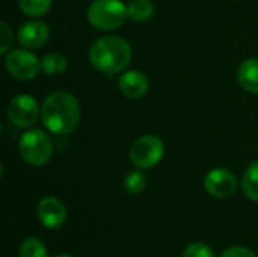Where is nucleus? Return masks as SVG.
I'll return each mask as SVG.
<instances>
[{"mask_svg": "<svg viewBox=\"0 0 258 257\" xmlns=\"http://www.w3.org/2000/svg\"><path fill=\"white\" fill-rule=\"evenodd\" d=\"M41 120L51 133L68 135L80 121L79 101L70 92L56 91L45 97L41 108Z\"/></svg>", "mask_w": 258, "mask_h": 257, "instance_id": "f257e3e1", "label": "nucleus"}, {"mask_svg": "<svg viewBox=\"0 0 258 257\" xmlns=\"http://www.w3.org/2000/svg\"><path fill=\"white\" fill-rule=\"evenodd\" d=\"M130 58V45L119 36H103L89 48V61L92 67L109 76L122 71L128 65Z\"/></svg>", "mask_w": 258, "mask_h": 257, "instance_id": "f03ea898", "label": "nucleus"}, {"mask_svg": "<svg viewBox=\"0 0 258 257\" xmlns=\"http://www.w3.org/2000/svg\"><path fill=\"white\" fill-rule=\"evenodd\" d=\"M18 150L24 162L33 167H42L53 156V142L45 132L30 129L21 135Z\"/></svg>", "mask_w": 258, "mask_h": 257, "instance_id": "7ed1b4c3", "label": "nucleus"}, {"mask_svg": "<svg viewBox=\"0 0 258 257\" xmlns=\"http://www.w3.org/2000/svg\"><path fill=\"white\" fill-rule=\"evenodd\" d=\"M127 17V6L121 0H94L88 8V20L98 30H115Z\"/></svg>", "mask_w": 258, "mask_h": 257, "instance_id": "20e7f679", "label": "nucleus"}, {"mask_svg": "<svg viewBox=\"0 0 258 257\" xmlns=\"http://www.w3.org/2000/svg\"><path fill=\"white\" fill-rule=\"evenodd\" d=\"M165 155V145L162 139L153 135H145L138 138L130 147V161L139 170L153 168L157 165Z\"/></svg>", "mask_w": 258, "mask_h": 257, "instance_id": "39448f33", "label": "nucleus"}, {"mask_svg": "<svg viewBox=\"0 0 258 257\" xmlns=\"http://www.w3.org/2000/svg\"><path fill=\"white\" fill-rule=\"evenodd\" d=\"M39 105L29 94L15 95L8 105V118L17 127H32L39 117Z\"/></svg>", "mask_w": 258, "mask_h": 257, "instance_id": "423d86ee", "label": "nucleus"}, {"mask_svg": "<svg viewBox=\"0 0 258 257\" xmlns=\"http://www.w3.org/2000/svg\"><path fill=\"white\" fill-rule=\"evenodd\" d=\"M5 65L8 73L18 80H32L38 76L41 62L38 58L27 50H11L6 55Z\"/></svg>", "mask_w": 258, "mask_h": 257, "instance_id": "0eeeda50", "label": "nucleus"}, {"mask_svg": "<svg viewBox=\"0 0 258 257\" xmlns=\"http://www.w3.org/2000/svg\"><path fill=\"white\" fill-rule=\"evenodd\" d=\"M204 188L215 198H227L237 189V179L225 168H215L204 177Z\"/></svg>", "mask_w": 258, "mask_h": 257, "instance_id": "6e6552de", "label": "nucleus"}, {"mask_svg": "<svg viewBox=\"0 0 258 257\" xmlns=\"http://www.w3.org/2000/svg\"><path fill=\"white\" fill-rule=\"evenodd\" d=\"M36 215L41 224L47 229H59L67 221V209L56 197H44L36 208Z\"/></svg>", "mask_w": 258, "mask_h": 257, "instance_id": "1a4fd4ad", "label": "nucleus"}, {"mask_svg": "<svg viewBox=\"0 0 258 257\" xmlns=\"http://www.w3.org/2000/svg\"><path fill=\"white\" fill-rule=\"evenodd\" d=\"M50 38V30L45 23L32 20L24 23L18 30V41L26 48H39Z\"/></svg>", "mask_w": 258, "mask_h": 257, "instance_id": "9d476101", "label": "nucleus"}, {"mask_svg": "<svg viewBox=\"0 0 258 257\" xmlns=\"http://www.w3.org/2000/svg\"><path fill=\"white\" fill-rule=\"evenodd\" d=\"M118 85H119V91L128 98H141L148 92L150 88L148 77L138 70H130L122 73L118 80Z\"/></svg>", "mask_w": 258, "mask_h": 257, "instance_id": "9b49d317", "label": "nucleus"}, {"mask_svg": "<svg viewBox=\"0 0 258 257\" xmlns=\"http://www.w3.org/2000/svg\"><path fill=\"white\" fill-rule=\"evenodd\" d=\"M237 80L242 85L243 89L258 94V59L252 58L245 61L239 71H237Z\"/></svg>", "mask_w": 258, "mask_h": 257, "instance_id": "f8f14e48", "label": "nucleus"}, {"mask_svg": "<svg viewBox=\"0 0 258 257\" xmlns=\"http://www.w3.org/2000/svg\"><path fill=\"white\" fill-rule=\"evenodd\" d=\"M154 5L150 0H132L127 5V17L132 21L142 23L153 17Z\"/></svg>", "mask_w": 258, "mask_h": 257, "instance_id": "ddd939ff", "label": "nucleus"}, {"mask_svg": "<svg viewBox=\"0 0 258 257\" xmlns=\"http://www.w3.org/2000/svg\"><path fill=\"white\" fill-rule=\"evenodd\" d=\"M242 189L249 200L258 201V161L252 162L245 171L242 179Z\"/></svg>", "mask_w": 258, "mask_h": 257, "instance_id": "4468645a", "label": "nucleus"}, {"mask_svg": "<svg viewBox=\"0 0 258 257\" xmlns=\"http://www.w3.org/2000/svg\"><path fill=\"white\" fill-rule=\"evenodd\" d=\"M68 67L67 58L60 53H48L41 61V70L48 76L62 74Z\"/></svg>", "mask_w": 258, "mask_h": 257, "instance_id": "2eb2a0df", "label": "nucleus"}, {"mask_svg": "<svg viewBox=\"0 0 258 257\" xmlns=\"http://www.w3.org/2000/svg\"><path fill=\"white\" fill-rule=\"evenodd\" d=\"M20 257H47L48 251L45 244L38 238H27L20 244Z\"/></svg>", "mask_w": 258, "mask_h": 257, "instance_id": "dca6fc26", "label": "nucleus"}, {"mask_svg": "<svg viewBox=\"0 0 258 257\" xmlns=\"http://www.w3.org/2000/svg\"><path fill=\"white\" fill-rule=\"evenodd\" d=\"M20 9L29 17H42L48 12L51 0H18Z\"/></svg>", "mask_w": 258, "mask_h": 257, "instance_id": "f3484780", "label": "nucleus"}, {"mask_svg": "<svg viewBox=\"0 0 258 257\" xmlns=\"http://www.w3.org/2000/svg\"><path fill=\"white\" fill-rule=\"evenodd\" d=\"M124 188L130 195H139L147 188V177L142 171H130L124 179Z\"/></svg>", "mask_w": 258, "mask_h": 257, "instance_id": "a211bd4d", "label": "nucleus"}, {"mask_svg": "<svg viewBox=\"0 0 258 257\" xmlns=\"http://www.w3.org/2000/svg\"><path fill=\"white\" fill-rule=\"evenodd\" d=\"M183 257H216L215 251L204 242H194L186 247Z\"/></svg>", "mask_w": 258, "mask_h": 257, "instance_id": "6ab92c4d", "label": "nucleus"}, {"mask_svg": "<svg viewBox=\"0 0 258 257\" xmlns=\"http://www.w3.org/2000/svg\"><path fill=\"white\" fill-rule=\"evenodd\" d=\"M0 27H2V47H0V53L3 55L12 45V30L9 29V26L5 21L0 24Z\"/></svg>", "mask_w": 258, "mask_h": 257, "instance_id": "aec40b11", "label": "nucleus"}, {"mask_svg": "<svg viewBox=\"0 0 258 257\" xmlns=\"http://www.w3.org/2000/svg\"><path fill=\"white\" fill-rule=\"evenodd\" d=\"M221 257H257V254L246 247H231L227 248Z\"/></svg>", "mask_w": 258, "mask_h": 257, "instance_id": "412c9836", "label": "nucleus"}, {"mask_svg": "<svg viewBox=\"0 0 258 257\" xmlns=\"http://www.w3.org/2000/svg\"><path fill=\"white\" fill-rule=\"evenodd\" d=\"M56 257H74V256H71V254H59V256H56Z\"/></svg>", "mask_w": 258, "mask_h": 257, "instance_id": "4be33fe9", "label": "nucleus"}]
</instances>
